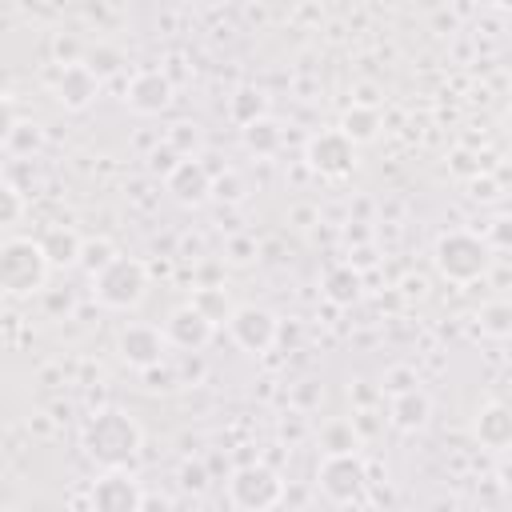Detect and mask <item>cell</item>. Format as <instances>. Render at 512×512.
Instances as JSON below:
<instances>
[{
    "instance_id": "obj_1",
    "label": "cell",
    "mask_w": 512,
    "mask_h": 512,
    "mask_svg": "<svg viewBox=\"0 0 512 512\" xmlns=\"http://www.w3.org/2000/svg\"><path fill=\"white\" fill-rule=\"evenodd\" d=\"M144 448V428L124 408H100L84 424V452L100 468H128Z\"/></svg>"
},
{
    "instance_id": "obj_2",
    "label": "cell",
    "mask_w": 512,
    "mask_h": 512,
    "mask_svg": "<svg viewBox=\"0 0 512 512\" xmlns=\"http://www.w3.org/2000/svg\"><path fill=\"white\" fill-rule=\"evenodd\" d=\"M48 256L40 252V240L12 236L0 240V292L4 296H36L48 288Z\"/></svg>"
},
{
    "instance_id": "obj_3",
    "label": "cell",
    "mask_w": 512,
    "mask_h": 512,
    "mask_svg": "<svg viewBox=\"0 0 512 512\" xmlns=\"http://www.w3.org/2000/svg\"><path fill=\"white\" fill-rule=\"evenodd\" d=\"M436 272L448 280V284H476L488 264H492V244L476 232H464V228H452L436 240Z\"/></svg>"
},
{
    "instance_id": "obj_4",
    "label": "cell",
    "mask_w": 512,
    "mask_h": 512,
    "mask_svg": "<svg viewBox=\"0 0 512 512\" xmlns=\"http://www.w3.org/2000/svg\"><path fill=\"white\" fill-rule=\"evenodd\" d=\"M148 292V268L136 256H112L104 268L92 272V296L96 304L112 308V312H132Z\"/></svg>"
},
{
    "instance_id": "obj_5",
    "label": "cell",
    "mask_w": 512,
    "mask_h": 512,
    "mask_svg": "<svg viewBox=\"0 0 512 512\" xmlns=\"http://www.w3.org/2000/svg\"><path fill=\"white\" fill-rule=\"evenodd\" d=\"M316 484L332 504H364L368 468H364L360 452H324V460L316 468Z\"/></svg>"
},
{
    "instance_id": "obj_6",
    "label": "cell",
    "mask_w": 512,
    "mask_h": 512,
    "mask_svg": "<svg viewBox=\"0 0 512 512\" xmlns=\"http://www.w3.org/2000/svg\"><path fill=\"white\" fill-rule=\"evenodd\" d=\"M228 504L240 512H264L284 504V480L268 464H244L228 476Z\"/></svg>"
},
{
    "instance_id": "obj_7",
    "label": "cell",
    "mask_w": 512,
    "mask_h": 512,
    "mask_svg": "<svg viewBox=\"0 0 512 512\" xmlns=\"http://www.w3.org/2000/svg\"><path fill=\"white\" fill-rule=\"evenodd\" d=\"M224 324H228L232 344L252 352V356H264L276 344V336H280V320L268 308H260V304H236Z\"/></svg>"
},
{
    "instance_id": "obj_8",
    "label": "cell",
    "mask_w": 512,
    "mask_h": 512,
    "mask_svg": "<svg viewBox=\"0 0 512 512\" xmlns=\"http://www.w3.org/2000/svg\"><path fill=\"white\" fill-rule=\"evenodd\" d=\"M304 160L312 172H320L324 180H344L352 168H356V144L340 132V128H328V132H316L304 148Z\"/></svg>"
},
{
    "instance_id": "obj_9",
    "label": "cell",
    "mask_w": 512,
    "mask_h": 512,
    "mask_svg": "<svg viewBox=\"0 0 512 512\" xmlns=\"http://www.w3.org/2000/svg\"><path fill=\"white\" fill-rule=\"evenodd\" d=\"M116 352L128 368L136 372H148V368H160L164 352H168V340H164V328L156 324H144V320H128L116 336Z\"/></svg>"
},
{
    "instance_id": "obj_10",
    "label": "cell",
    "mask_w": 512,
    "mask_h": 512,
    "mask_svg": "<svg viewBox=\"0 0 512 512\" xmlns=\"http://www.w3.org/2000/svg\"><path fill=\"white\" fill-rule=\"evenodd\" d=\"M88 504L100 512H140L144 484L128 468H104V476H96L88 488Z\"/></svg>"
},
{
    "instance_id": "obj_11",
    "label": "cell",
    "mask_w": 512,
    "mask_h": 512,
    "mask_svg": "<svg viewBox=\"0 0 512 512\" xmlns=\"http://www.w3.org/2000/svg\"><path fill=\"white\" fill-rule=\"evenodd\" d=\"M176 88L168 80V72L160 68H140L132 80H128V92H124V104L136 112V116H160L168 104H172Z\"/></svg>"
},
{
    "instance_id": "obj_12",
    "label": "cell",
    "mask_w": 512,
    "mask_h": 512,
    "mask_svg": "<svg viewBox=\"0 0 512 512\" xmlns=\"http://www.w3.org/2000/svg\"><path fill=\"white\" fill-rule=\"evenodd\" d=\"M212 332H216V324L204 312H196L192 304L172 308L164 320V340H168V348H180V352H204L212 344Z\"/></svg>"
},
{
    "instance_id": "obj_13",
    "label": "cell",
    "mask_w": 512,
    "mask_h": 512,
    "mask_svg": "<svg viewBox=\"0 0 512 512\" xmlns=\"http://www.w3.org/2000/svg\"><path fill=\"white\" fill-rule=\"evenodd\" d=\"M52 96H56V104H60L64 112H84V108H92L96 96H100V76H96L84 60L60 64V76H56Z\"/></svg>"
},
{
    "instance_id": "obj_14",
    "label": "cell",
    "mask_w": 512,
    "mask_h": 512,
    "mask_svg": "<svg viewBox=\"0 0 512 512\" xmlns=\"http://www.w3.org/2000/svg\"><path fill=\"white\" fill-rule=\"evenodd\" d=\"M164 188L176 204H188V208H200L208 196H212V172L204 168V160L196 156H180L172 164V172L164 176Z\"/></svg>"
},
{
    "instance_id": "obj_15",
    "label": "cell",
    "mask_w": 512,
    "mask_h": 512,
    "mask_svg": "<svg viewBox=\"0 0 512 512\" xmlns=\"http://www.w3.org/2000/svg\"><path fill=\"white\" fill-rule=\"evenodd\" d=\"M428 416H432V400H428V392H424L420 384L408 388V392H392V396H388V420H392L400 432L424 428Z\"/></svg>"
},
{
    "instance_id": "obj_16",
    "label": "cell",
    "mask_w": 512,
    "mask_h": 512,
    "mask_svg": "<svg viewBox=\"0 0 512 512\" xmlns=\"http://www.w3.org/2000/svg\"><path fill=\"white\" fill-rule=\"evenodd\" d=\"M472 436L480 440V448L488 452H504L512 444V412L504 404H484L472 420Z\"/></svg>"
},
{
    "instance_id": "obj_17",
    "label": "cell",
    "mask_w": 512,
    "mask_h": 512,
    "mask_svg": "<svg viewBox=\"0 0 512 512\" xmlns=\"http://www.w3.org/2000/svg\"><path fill=\"white\" fill-rule=\"evenodd\" d=\"M40 252L48 256L52 268H72L80 260V232L68 228V224H52L40 236Z\"/></svg>"
},
{
    "instance_id": "obj_18",
    "label": "cell",
    "mask_w": 512,
    "mask_h": 512,
    "mask_svg": "<svg viewBox=\"0 0 512 512\" xmlns=\"http://www.w3.org/2000/svg\"><path fill=\"white\" fill-rule=\"evenodd\" d=\"M360 288H364V280H360V268H352V260L328 268V276H324V300L336 308H352L360 300Z\"/></svg>"
},
{
    "instance_id": "obj_19",
    "label": "cell",
    "mask_w": 512,
    "mask_h": 512,
    "mask_svg": "<svg viewBox=\"0 0 512 512\" xmlns=\"http://www.w3.org/2000/svg\"><path fill=\"white\" fill-rule=\"evenodd\" d=\"M340 132L360 148V144H372L376 136H380V112L372 108V104H352L344 116H340Z\"/></svg>"
},
{
    "instance_id": "obj_20",
    "label": "cell",
    "mask_w": 512,
    "mask_h": 512,
    "mask_svg": "<svg viewBox=\"0 0 512 512\" xmlns=\"http://www.w3.org/2000/svg\"><path fill=\"white\" fill-rule=\"evenodd\" d=\"M244 148L248 152H256V156H276L280 152V144H284V128L264 112V116H256V120H248L244 128Z\"/></svg>"
},
{
    "instance_id": "obj_21",
    "label": "cell",
    "mask_w": 512,
    "mask_h": 512,
    "mask_svg": "<svg viewBox=\"0 0 512 512\" xmlns=\"http://www.w3.org/2000/svg\"><path fill=\"white\" fill-rule=\"evenodd\" d=\"M188 304H192L196 312H204V316H208L212 324H224V320L232 316V308H236V304L228 300V292H224L220 284H208V288H196Z\"/></svg>"
},
{
    "instance_id": "obj_22",
    "label": "cell",
    "mask_w": 512,
    "mask_h": 512,
    "mask_svg": "<svg viewBox=\"0 0 512 512\" xmlns=\"http://www.w3.org/2000/svg\"><path fill=\"white\" fill-rule=\"evenodd\" d=\"M320 448L324 452H360V428H356V420H328L320 428Z\"/></svg>"
},
{
    "instance_id": "obj_23",
    "label": "cell",
    "mask_w": 512,
    "mask_h": 512,
    "mask_svg": "<svg viewBox=\"0 0 512 512\" xmlns=\"http://www.w3.org/2000/svg\"><path fill=\"white\" fill-rule=\"evenodd\" d=\"M4 148H8L12 156L28 160V156H36V152L44 148V128H40L36 120H16V128H12V136H8Z\"/></svg>"
},
{
    "instance_id": "obj_24",
    "label": "cell",
    "mask_w": 512,
    "mask_h": 512,
    "mask_svg": "<svg viewBox=\"0 0 512 512\" xmlns=\"http://www.w3.org/2000/svg\"><path fill=\"white\" fill-rule=\"evenodd\" d=\"M268 112V100H264V92H256V88H240L232 100H228V116L244 128L248 120H256V116H264Z\"/></svg>"
},
{
    "instance_id": "obj_25",
    "label": "cell",
    "mask_w": 512,
    "mask_h": 512,
    "mask_svg": "<svg viewBox=\"0 0 512 512\" xmlns=\"http://www.w3.org/2000/svg\"><path fill=\"white\" fill-rule=\"evenodd\" d=\"M480 332L492 336V340H508V332H512V308L504 300L484 304L480 308Z\"/></svg>"
},
{
    "instance_id": "obj_26",
    "label": "cell",
    "mask_w": 512,
    "mask_h": 512,
    "mask_svg": "<svg viewBox=\"0 0 512 512\" xmlns=\"http://www.w3.org/2000/svg\"><path fill=\"white\" fill-rule=\"evenodd\" d=\"M164 144H168L176 156H196V152H200V128H196V124H172Z\"/></svg>"
},
{
    "instance_id": "obj_27",
    "label": "cell",
    "mask_w": 512,
    "mask_h": 512,
    "mask_svg": "<svg viewBox=\"0 0 512 512\" xmlns=\"http://www.w3.org/2000/svg\"><path fill=\"white\" fill-rule=\"evenodd\" d=\"M112 256H116V248H112L108 240H80V260H76V264L92 276V272H96V268H104Z\"/></svg>"
},
{
    "instance_id": "obj_28",
    "label": "cell",
    "mask_w": 512,
    "mask_h": 512,
    "mask_svg": "<svg viewBox=\"0 0 512 512\" xmlns=\"http://www.w3.org/2000/svg\"><path fill=\"white\" fill-rule=\"evenodd\" d=\"M420 384V376H416V368H408V364H396V368H388L384 372V392L392 396V392H408V388H416Z\"/></svg>"
},
{
    "instance_id": "obj_29",
    "label": "cell",
    "mask_w": 512,
    "mask_h": 512,
    "mask_svg": "<svg viewBox=\"0 0 512 512\" xmlns=\"http://www.w3.org/2000/svg\"><path fill=\"white\" fill-rule=\"evenodd\" d=\"M20 212H24L20 192H16L12 184H0V228H4V224H16V220H20Z\"/></svg>"
},
{
    "instance_id": "obj_30",
    "label": "cell",
    "mask_w": 512,
    "mask_h": 512,
    "mask_svg": "<svg viewBox=\"0 0 512 512\" xmlns=\"http://www.w3.org/2000/svg\"><path fill=\"white\" fill-rule=\"evenodd\" d=\"M52 56H56V64H76V60H84V48L72 36H56L52 40Z\"/></svg>"
},
{
    "instance_id": "obj_31",
    "label": "cell",
    "mask_w": 512,
    "mask_h": 512,
    "mask_svg": "<svg viewBox=\"0 0 512 512\" xmlns=\"http://www.w3.org/2000/svg\"><path fill=\"white\" fill-rule=\"evenodd\" d=\"M224 256H228L232 264H248V260L256 256V240H248V236H232L228 248H224Z\"/></svg>"
},
{
    "instance_id": "obj_32",
    "label": "cell",
    "mask_w": 512,
    "mask_h": 512,
    "mask_svg": "<svg viewBox=\"0 0 512 512\" xmlns=\"http://www.w3.org/2000/svg\"><path fill=\"white\" fill-rule=\"evenodd\" d=\"M88 68H92L96 76H104V72H116V68H120V52H112V48H96V52L88 56Z\"/></svg>"
},
{
    "instance_id": "obj_33",
    "label": "cell",
    "mask_w": 512,
    "mask_h": 512,
    "mask_svg": "<svg viewBox=\"0 0 512 512\" xmlns=\"http://www.w3.org/2000/svg\"><path fill=\"white\" fill-rule=\"evenodd\" d=\"M292 400H296V408H316V404L324 400V388H320L316 380H304V384L292 392Z\"/></svg>"
},
{
    "instance_id": "obj_34",
    "label": "cell",
    "mask_w": 512,
    "mask_h": 512,
    "mask_svg": "<svg viewBox=\"0 0 512 512\" xmlns=\"http://www.w3.org/2000/svg\"><path fill=\"white\" fill-rule=\"evenodd\" d=\"M12 128H16V108H12V100H8V96H0V148L8 144Z\"/></svg>"
},
{
    "instance_id": "obj_35",
    "label": "cell",
    "mask_w": 512,
    "mask_h": 512,
    "mask_svg": "<svg viewBox=\"0 0 512 512\" xmlns=\"http://www.w3.org/2000/svg\"><path fill=\"white\" fill-rule=\"evenodd\" d=\"M212 196H220V200H240V180H236V176L212 180Z\"/></svg>"
},
{
    "instance_id": "obj_36",
    "label": "cell",
    "mask_w": 512,
    "mask_h": 512,
    "mask_svg": "<svg viewBox=\"0 0 512 512\" xmlns=\"http://www.w3.org/2000/svg\"><path fill=\"white\" fill-rule=\"evenodd\" d=\"M176 160H180V156H176V152H172V148L164 144V148H156V152H152V172H160V176H168Z\"/></svg>"
},
{
    "instance_id": "obj_37",
    "label": "cell",
    "mask_w": 512,
    "mask_h": 512,
    "mask_svg": "<svg viewBox=\"0 0 512 512\" xmlns=\"http://www.w3.org/2000/svg\"><path fill=\"white\" fill-rule=\"evenodd\" d=\"M180 476H184L180 484H184V488H196V492L208 484V476H204V468H200V464H184V472H180Z\"/></svg>"
},
{
    "instance_id": "obj_38",
    "label": "cell",
    "mask_w": 512,
    "mask_h": 512,
    "mask_svg": "<svg viewBox=\"0 0 512 512\" xmlns=\"http://www.w3.org/2000/svg\"><path fill=\"white\" fill-rule=\"evenodd\" d=\"M204 4H224V0H204Z\"/></svg>"
}]
</instances>
